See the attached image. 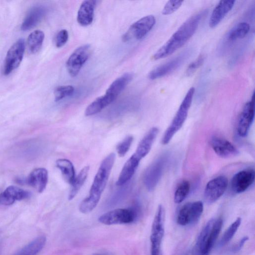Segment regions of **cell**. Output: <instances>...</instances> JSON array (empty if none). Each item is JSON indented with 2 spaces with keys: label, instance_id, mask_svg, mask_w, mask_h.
I'll list each match as a JSON object with an SVG mask.
<instances>
[{
  "label": "cell",
  "instance_id": "obj_1",
  "mask_svg": "<svg viewBox=\"0 0 255 255\" xmlns=\"http://www.w3.org/2000/svg\"><path fill=\"white\" fill-rule=\"evenodd\" d=\"M116 159L115 153H111L102 161L90 188L88 196L80 204L79 211L87 214L95 209L104 192Z\"/></svg>",
  "mask_w": 255,
  "mask_h": 255
},
{
  "label": "cell",
  "instance_id": "obj_2",
  "mask_svg": "<svg viewBox=\"0 0 255 255\" xmlns=\"http://www.w3.org/2000/svg\"><path fill=\"white\" fill-rule=\"evenodd\" d=\"M203 14L204 12L195 14L183 22L167 42L155 54L153 59L158 60L166 58L182 47L196 33Z\"/></svg>",
  "mask_w": 255,
  "mask_h": 255
},
{
  "label": "cell",
  "instance_id": "obj_3",
  "mask_svg": "<svg viewBox=\"0 0 255 255\" xmlns=\"http://www.w3.org/2000/svg\"><path fill=\"white\" fill-rule=\"evenodd\" d=\"M223 226L221 218L212 219L203 227L197 238L195 255H210Z\"/></svg>",
  "mask_w": 255,
  "mask_h": 255
},
{
  "label": "cell",
  "instance_id": "obj_4",
  "mask_svg": "<svg viewBox=\"0 0 255 255\" xmlns=\"http://www.w3.org/2000/svg\"><path fill=\"white\" fill-rule=\"evenodd\" d=\"M195 92V88L191 87L185 95L172 122L162 137V144L164 145L168 144L186 121Z\"/></svg>",
  "mask_w": 255,
  "mask_h": 255
},
{
  "label": "cell",
  "instance_id": "obj_5",
  "mask_svg": "<svg viewBox=\"0 0 255 255\" xmlns=\"http://www.w3.org/2000/svg\"><path fill=\"white\" fill-rule=\"evenodd\" d=\"M156 22L153 15L145 16L134 23L123 37L124 41L132 39L140 40L152 30Z\"/></svg>",
  "mask_w": 255,
  "mask_h": 255
},
{
  "label": "cell",
  "instance_id": "obj_6",
  "mask_svg": "<svg viewBox=\"0 0 255 255\" xmlns=\"http://www.w3.org/2000/svg\"><path fill=\"white\" fill-rule=\"evenodd\" d=\"M167 157L166 155L160 157L146 170L143 181L148 191H154L157 187L163 174L167 162Z\"/></svg>",
  "mask_w": 255,
  "mask_h": 255
},
{
  "label": "cell",
  "instance_id": "obj_7",
  "mask_svg": "<svg viewBox=\"0 0 255 255\" xmlns=\"http://www.w3.org/2000/svg\"><path fill=\"white\" fill-rule=\"evenodd\" d=\"M203 212V204L200 201L189 202L184 204L180 210L177 217V223L182 226L196 223Z\"/></svg>",
  "mask_w": 255,
  "mask_h": 255
},
{
  "label": "cell",
  "instance_id": "obj_8",
  "mask_svg": "<svg viewBox=\"0 0 255 255\" xmlns=\"http://www.w3.org/2000/svg\"><path fill=\"white\" fill-rule=\"evenodd\" d=\"M25 50V40L20 39L14 43L9 50L5 59L4 74L10 75L20 65Z\"/></svg>",
  "mask_w": 255,
  "mask_h": 255
},
{
  "label": "cell",
  "instance_id": "obj_9",
  "mask_svg": "<svg viewBox=\"0 0 255 255\" xmlns=\"http://www.w3.org/2000/svg\"><path fill=\"white\" fill-rule=\"evenodd\" d=\"M90 53V46L85 44L76 49L66 62L68 72L73 77L78 76L84 64L88 59Z\"/></svg>",
  "mask_w": 255,
  "mask_h": 255
},
{
  "label": "cell",
  "instance_id": "obj_10",
  "mask_svg": "<svg viewBox=\"0 0 255 255\" xmlns=\"http://www.w3.org/2000/svg\"><path fill=\"white\" fill-rule=\"evenodd\" d=\"M228 180L223 176H218L208 182L204 190L206 201L213 203L217 201L225 193L228 187Z\"/></svg>",
  "mask_w": 255,
  "mask_h": 255
},
{
  "label": "cell",
  "instance_id": "obj_11",
  "mask_svg": "<svg viewBox=\"0 0 255 255\" xmlns=\"http://www.w3.org/2000/svg\"><path fill=\"white\" fill-rule=\"evenodd\" d=\"M136 217V213L129 209H117L106 213L98 219L105 225L128 224L133 222Z\"/></svg>",
  "mask_w": 255,
  "mask_h": 255
},
{
  "label": "cell",
  "instance_id": "obj_12",
  "mask_svg": "<svg viewBox=\"0 0 255 255\" xmlns=\"http://www.w3.org/2000/svg\"><path fill=\"white\" fill-rule=\"evenodd\" d=\"M255 117L254 92L251 101L244 105L239 116L237 124V133L242 137H246L253 123Z\"/></svg>",
  "mask_w": 255,
  "mask_h": 255
},
{
  "label": "cell",
  "instance_id": "obj_13",
  "mask_svg": "<svg viewBox=\"0 0 255 255\" xmlns=\"http://www.w3.org/2000/svg\"><path fill=\"white\" fill-rule=\"evenodd\" d=\"M188 56L189 53L186 52L167 62L160 65L149 73V78L153 80L170 75L180 67Z\"/></svg>",
  "mask_w": 255,
  "mask_h": 255
},
{
  "label": "cell",
  "instance_id": "obj_14",
  "mask_svg": "<svg viewBox=\"0 0 255 255\" xmlns=\"http://www.w3.org/2000/svg\"><path fill=\"white\" fill-rule=\"evenodd\" d=\"M49 180V173L44 168H38L33 170L24 180L19 179V183H26L34 188L39 193H42L46 189Z\"/></svg>",
  "mask_w": 255,
  "mask_h": 255
},
{
  "label": "cell",
  "instance_id": "obj_15",
  "mask_svg": "<svg viewBox=\"0 0 255 255\" xmlns=\"http://www.w3.org/2000/svg\"><path fill=\"white\" fill-rule=\"evenodd\" d=\"M164 208L159 205L157 208L152 225L150 237L151 244L161 245L165 234Z\"/></svg>",
  "mask_w": 255,
  "mask_h": 255
},
{
  "label": "cell",
  "instance_id": "obj_16",
  "mask_svg": "<svg viewBox=\"0 0 255 255\" xmlns=\"http://www.w3.org/2000/svg\"><path fill=\"white\" fill-rule=\"evenodd\" d=\"M255 180V172L253 170H245L236 174L231 182L232 191L239 194L246 191Z\"/></svg>",
  "mask_w": 255,
  "mask_h": 255
},
{
  "label": "cell",
  "instance_id": "obj_17",
  "mask_svg": "<svg viewBox=\"0 0 255 255\" xmlns=\"http://www.w3.org/2000/svg\"><path fill=\"white\" fill-rule=\"evenodd\" d=\"M211 145L215 153L222 158L233 157L239 154L238 150L234 144L222 137H213Z\"/></svg>",
  "mask_w": 255,
  "mask_h": 255
},
{
  "label": "cell",
  "instance_id": "obj_18",
  "mask_svg": "<svg viewBox=\"0 0 255 255\" xmlns=\"http://www.w3.org/2000/svg\"><path fill=\"white\" fill-rule=\"evenodd\" d=\"M133 78L134 75L131 73L124 74L112 82L107 90L104 96L112 103L117 99L129 83L131 82Z\"/></svg>",
  "mask_w": 255,
  "mask_h": 255
},
{
  "label": "cell",
  "instance_id": "obj_19",
  "mask_svg": "<svg viewBox=\"0 0 255 255\" xmlns=\"http://www.w3.org/2000/svg\"><path fill=\"white\" fill-rule=\"evenodd\" d=\"M30 192L17 187L10 186L0 194V204L11 205L16 201L22 200L29 198Z\"/></svg>",
  "mask_w": 255,
  "mask_h": 255
},
{
  "label": "cell",
  "instance_id": "obj_20",
  "mask_svg": "<svg viewBox=\"0 0 255 255\" xmlns=\"http://www.w3.org/2000/svg\"><path fill=\"white\" fill-rule=\"evenodd\" d=\"M235 1L226 0L220 1L214 9L211 16L209 26L211 28L216 27L227 15L233 9Z\"/></svg>",
  "mask_w": 255,
  "mask_h": 255
},
{
  "label": "cell",
  "instance_id": "obj_21",
  "mask_svg": "<svg viewBox=\"0 0 255 255\" xmlns=\"http://www.w3.org/2000/svg\"><path fill=\"white\" fill-rule=\"evenodd\" d=\"M96 5L95 0H86L82 3L77 17L78 21L81 26L86 27L92 24Z\"/></svg>",
  "mask_w": 255,
  "mask_h": 255
},
{
  "label": "cell",
  "instance_id": "obj_22",
  "mask_svg": "<svg viewBox=\"0 0 255 255\" xmlns=\"http://www.w3.org/2000/svg\"><path fill=\"white\" fill-rule=\"evenodd\" d=\"M158 132L157 127L151 128L139 143L134 154L141 160L146 157L151 150Z\"/></svg>",
  "mask_w": 255,
  "mask_h": 255
},
{
  "label": "cell",
  "instance_id": "obj_23",
  "mask_svg": "<svg viewBox=\"0 0 255 255\" xmlns=\"http://www.w3.org/2000/svg\"><path fill=\"white\" fill-rule=\"evenodd\" d=\"M141 159L134 154L127 160L117 181L118 186L121 187L128 182L135 173Z\"/></svg>",
  "mask_w": 255,
  "mask_h": 255
},
{
  "label": "cell",
  "instance_id": "obj_24",
  "mask_svg": "<svg viewBox=\"0 0 255 255\" xmlns=\"http://www.w3.org/2000/svg\"><path fill=\"white\" fill-rule=\"evenodd\" d=\"M46 13V9L42 6H36L30 11L23 21L21 29L27 31L35 27L39 24Z\"/></svg>",
  "mask_w": 255,
  "mask_h": 255
},
{
  "label": "cell",
  "instance_id": "obj_25",
  "mask_svg": "<svg viewBox=\"0 0 255 255\" xmlns=\"http://www.w3.org/2000/svg\"><path fill=\"white\" fill-rule=\"evenodd\" d=\"M56 166L60 171L64 180L72 185L76 177L75 169L72 161L65 158H59L56 161Z\"/></svg>",
  "mask_w": 255,
  "mask_h": 255
},
{
  "label": "cell",
  "instance_id": "obj_26",
  "mask_svg": "<svg viewBox=\"0 0 255 255\" xmlns=\"http://www.w3.org/2000/svg\"><path fill=\"white\" fill-rule=\"evenodd\" d=\"M46 239L44 236H39L14 255H37L43 248Z\"/></svg>",
  "mask_w": 255,
  "mask_h": 255
},
{
  "label": "cell",
  "instance_id": "obj_27",
  "mask_svg": "<svg viewBox=\"0 0 255 255\" xmlns=\"http://www.w3.org/2000/svg\"><path fill=\"white\" fill-rule=\"evenodd\" d=\"M89 170V166H85L76 177L68 194V199L69 201L74 199L79 193L86 180Z\"/></svg>",
  "mask_w": 255,
  "mask_h": 255
},
{
  "label": "cell",
  "instance_id": "obj_28",
  "mask_svg": "<svg viewBox=\"0 0 255 255\" xmlns=\"http://www.w3.org/2000/svg\"><path fill=\"white\" fill-rule=\"evenodd\" d=\"M250 30V26L248 23L240 22L229 32L227 36V39L230 41L242 39L248 34Z\"/></svg>",
  "mask_w": 255,
  "mask_h": 255
},
{
  "label": "cell",
  "instance_id": "obj_29",
  "mask_svg": "<svg viewBox=\"0 0 255 255\" xmlns=\"http://www.w3.org/2000/svg\"><path fill=\"white\" fill-rule=\"evenodd\" d=\"M44 39V34L40 30L32 32L28 39V46L31 54L37 53L41 48Z\"/></svg>",
  "mask_w": 255,
  "mask_h": 255
},
{
  "label": "cell",
  "instance_id": "obj_30",
  "mask_svg": "<svg viewBox=\"0 0 255 255\" xmlns=\"http://www.w3.org/2000/svg\"><path fill=\"white\" fill-rule=\"evenodd\" d=\"M191 184L187 180L182 181L177 187L174 195V201L177 204L182 202L189 196Z\"/></svg>",
  "mask_w": 255,
  "mask_h": 255
},
{
  "label": "cell",
  "instance_id": "obj_31",
  "mask_svg": "<svg viewBox=\"0 0 255 255\" xmlns=\"http://www.w3.org/2000/svg\"><path fill=\"white\" fill-rule=\"evenodd\" d=\"M241 222L242 219L238 217L233 224L230 225L220 240L219 243L220 246L226 245L234 238L241 224Z\"/></svg>",
  "mask_w": 255,
  "mask_h": 255
},
{
  "label": "cell",
  "instance_id": "obj_32",
  "mask_svg": "<svg viewBox=\"0 0 255 255\" xmlns=\"http://www.w3.org/2000/svg\"><path fill=\"white\" fill-rule=\"evenodd\" d=\"M75 92V88L72 85L60 86L57 87L54 92L55 99L56 102L72 96Z\"/></svg>",
  "mask_w": 255,
  "mask_h": 255
},
{
  "label": "cell",
  "instance_id": "obj_33",
  "mask_svg": "<svg viewBox=\"0 0 255 255\" xmlns=\"http://www.w3.org/2000/svg\"><path fill=\"white\" fill-rule=\"evenodd\" d=\"M134 140L132 136H127L123 140L118 144L117 151L120 157H124L129 151Z\"/></svg>",
  "mask_w": 255,
  "mask_h": 255
},
{
  "label": "cell",
  "instance_id": "obj_34",
  "mask_svg": "<svg viewBox=\"0 0 255 255\" xmlns=\"http://www.w3.org/2000/svg\"><path fill=\"white\" fill-rule=\"evenodd\" d=\"M183 1L179 0H171L167 2L162 11V14L169 15L176 12L182 5Z\"/></svg>",
  "mask_w": 255,
  "mask_h": 255
},
{
  "label": "cell",
  "instance_id": "obj_35",
  "mask_svg": "<svg viewBox=\"0 0 255 255\" xmlns=\"http://www.w3.org/2000/svg\"><path fill=\"white\" fill-rule=\"evenodd\" d=\"M204 59V56L200 55L196 60L192 62L188 67L186 72H185L186 76L187 77L193 76L203 64Z\"/></svg>",
  "mask_w": 255,
  "mask_h": 255
},
{
  "label": "cell",
  "instance_id": "obj_36",
  "mask_svg": "<svg viewBox=\"0 0 255 255\" xmlns=\"http://www.w3.org/2000/svg\"><path fill=\"white\" fill-rule=\"evenodd\" d=\"M68 37L67 30L64 29L60 31L56 38L55 43L57 47L59 48L62 47L67 42Z\"/></svg>",
  "mask_w": 255,
  "mask_h": 255
},
{
  "label": "cell",
  "instance_id": "obj_37",
  "mask_svg": "<svg viewBox=\"0 0 255 255\" xmlns=\"http://www.w3.org/2000/svg\"><path fill=\"white\" fill-rule=\"evenodd\" d=\"M248 240H249V237L247 236H245L243 238H242L241 239V240L239 242V243H238L236 244V245L234 247L233 251L235 253L238 252L239 251H240L243 247L245 243Z\"/></svg>",
  "mask_w": 255,
  "mask_h": 255
}]
</instances>
